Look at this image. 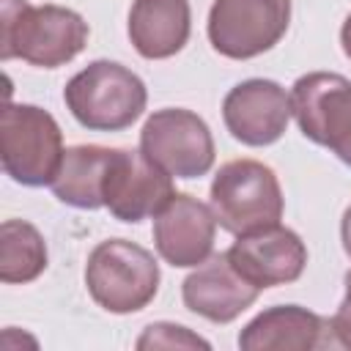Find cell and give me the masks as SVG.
<instances>
[{
    "mask_svg": "<svg viewBox=\"0 0 351 351\" xmlns=\"http://www.w3.org/2000/svg\"><path fill=\"white\" fill-rule=\"evenodd\" d=\"M291 93L263 77L233 85L222 99V121L233 140L241 145L263 148L277 143L291 121Z\"/></svg>",
    "mask_w": 351,
    "mask_h": 351,
    "instance_id": "obj_10",
    "label": "cell"
},
{
    "mask_svg": "<svg viewBox=\"0 0 351 351\" xmlns=\"http://www.w3.org/2000/svg\"><path fill=\"white\" fill-rule=\"evenodd\" d=\"M332 324V337L337 348H351V269L346 271V296L335 315L329 318Z\"/></svg>",
    "mask_w": 351,
    "mask_h": 351,
    "instance_id": "obj_19",
    "label": "cell"
},
{
    "mask_svg": "<svg viewBox=\"0 0 351 351\" xmlns=\"http://www.w3.org/2000/svg\"><path fill=\"white\" fill-rule=\"evenodd\" d=\"M340 47H343L346 58L351 60V14L346 16V22H343V27H340Z\"/></svg>",
    "mask_w": 351,
    "mask_h": 351,
    "instance_id": "obj_21",
    "label": "cell"
},
{
    "mask_svg": "<svg viewBox=\"0 0 351 351\" xmlns=\"http://www.w3.org/2000/svg\"><path fill=\"white\" fill-rule=\"evenodd\" d=\"M63 101L80 126L121 132L143 115L148 90L132 69L115 60H93L66 82Z\"/></svg>",
    "mask_w": 351,
    "mask_h": 351,
    "instance_id": "obj_2",
    "label": "cell"
},
{
    "mask_svg": "<svg viewBox=\"0 0 351 351\" xmlns=\"http://www.w3.org/2000/svg\"><path fill=\"white\" fill-rule=\"evenodd\" d=\"M88 22L55 3L0 0V58H22L38 69H58L74 60L88 44Z\"/></svg>",
    "mask_w": 351,
    "mask_h": 351,
    "instance_id": "obj_1",
    "label": "cell"
},
{
    "mask_svg": "<svg viewBox=\"0 0 351 351\" xmlns=\"http://www.w3.org/2000/svg\"><path fill=\"white\" fill-rule=\"evenodd\" d=\"M261 288H255L228 258V252L206 258L181 282L184 307L211 324H230L247 307L255 304Z\"/></svg>",
    "mask_w": 351,
    "mask_h": 351,
    "instance_id": "obj_13",
    "label": "cell"
},
{
    "mask_svg": "<svg viewBox=\"0 0 351 351\" xmlns=\"http://www.w3.org/2000/svg\"><path fill=\"white\" fill-rule=\"evenodd\" d=\"M63 132L36 104H5L0 112V162L22 186H49L63 162Z\"/></svg>",
    "mask_w": 351,
    "mask_h": 351,
    "instance_id": "obj_5",
    "label": "cell"
},
{
    "mask_svg": "<svg viewBox=\"0 0 351 351\" xmlns=\"http://www.w3.org/2000/svg\"><path fill=\"white\" fill-rule=\"evenodd\" d=\"M211 208L217 225L233 236L271 228L285 211L280 178L258 159L225 162L211 181Z\"/></svg>",
    "mask_w": 351,
    "mask_h": 351,
    "instance_id": "obj_4",
    "label": "cell"
},
{
    "mask_svg": "<svg viewBox=\"0 0 351 351\" xmlns=\"http://www.w3.org/2000/svg\"><path fill=\"white\" fill-rule=\"evenodd\" d=\"M126 30L137 55L148 60L173 58L189 41V0H134L129 8Z\"/></svg>",
    "mask_w": 351,
    "mask_h": 351,
    "instance_id": "obj_15",
    "label": "cell"
},
{
    "mask_svg": "<svg viewBox=\"0 0 351 351\" xmlns=\"http://www.w3.org/2000/svg\"><path fill=\"white\" fill-rule=\"evenodd\" d=\"M291 112L299 132L329 148L351 167V80L335 71H310L291 88Z\"/></svg>",
    "mask_w": 351,
    "mask_h": 351,
    "instance_id": "obj_6",
    "label": "cell"
},
{
    "mask_svg": "<svg viewBox=\"0 0 351 351\" xmlns=\"http://www.w3.org/2000/svg\"><path fill=\"white\" fill-rule=\"evenodd\" d=\"M228 258L255 288L266 291L302 277L307 266V247L296 230L277 222L271 228L236 236Z\"/></svg>",
    "mask_w": 351,
    "mask_h": 351,
    "instance_id": "obj_12",
    "label": "cell"
},
{
    "mask_svg": "<svg viewBox=\"0 0 351 351\" xmlns=\"http://www.w3.org/2000/svg\"><path fill=\"white\" fill-rule=\"evenodd\" d=\"M176 195L173 176L156 167L143 151L115 148L104 181V208L129 225L156 217Z\"/></svg>",
    "mask_w": 351,
    "mask_h": 351,
    "instance_id": "obj_9",
    "label": "cell"
},
{
    "mask_svg": "<svg viewBox=\"0 0 351 351\" xmlns=\"http://www.w3.org/2000/svg\"><path fill=\"white\" fill-rule=\"evenodd\" d=\"M291 25V0H214L208 11V41L230 60L269 52Z\"/></svg>",
    "mask_w": 351,
    "mask_h": 351,
    "instance_id": "obj_8",
    "label": "cell"
},
{
    "mask_svg": "<svg viewBox=\"0 0 351 351\" xmlns=\"http://www.w3.org/2000/svg\"><path fill=\"white\" fill-rule=\"evenodd\" d=\"M214 236V208L186 192H176L154 217V247L159 258L176 269H195L211 258Z\"/></svg>",
    "mask_w": 351,
    "mask_h": 351,
    "instance_id": "obj_11",
    "label": "cell"
},
{
    "mask_svg": "<svg viewBox=\"0 0 351 351\" xmlns=\"http://www.w3.org/2000/svg\"><path fill=\"white\" fill-rule=\"evenodd\" d=\"M340 239H343L346 255L351 258V206L343 211V219H340Z\"/></svg>",
    "mask_w": 351,
    "mask_h": 351,
    "instance_id": "obj_20",
    "label": "cell"
},
{
    "mask_svg": "<svg viewBox=\"0 0 351 351\" xmlns=\"http://www.w3.org/2000/svg\"><path fill=\"white\" fill-rule=\"evenodd\" d=\"M47 269V241L36 225L5 219L0 225V280L8 285L33 282Z\"/></svg>",
    "mask_w": 351,
    "mask_h": 351,
    "instance_id": "obj_17",
    "label": "cell"
},
{
    "mask_svg": "<svg viewBox=\"0 0 351 351\" xmlns=\"http://www.w3.org/2000/svg\"><path fill=\"white\" fill-rule=\"evenodd\" d=\"M159 280L162 274L156 258L129 239L99 241L85 263V285L90 299L115 315H129L148 307L159 291Z\"/></svg>",
    "mask_w": 351,
    "mask_h": 351,
    "instance_id": "obj_3",
    "label": "cell"
},
{
    "mask_svg": "<svg viewBox=\"0 0 351 351\" xmlns=\"http://www.w3.org/2000/svg\"><path fill=\"white\" fill-rule=\"evenodd\" d=\"M140 151L173 178L206 176L217 154L208 123L184 107L151 112L140 129Z\"/></svg>",
    "mask_w": 351,
    "mask_h": 351,
    "instance_id": "obj_7",
    "label": "cell"
},
{
    "mask_svg": "<svg viewBox=\"0 0 351 351\" xmlns=\"http://www.w3.org/2000/svg\"><path fill=\"white\" fill-rule=\"evenodd\" d=\"M137 348H211L208 340L200 335H192L181 324H148L145 332L137 337Z\"/></svg>",
    "mask_w": 351,
    "mask_h": 351,
    "instance_id": "obj_18",
    "label": "cell"
},
{
    "mask_svg": "<svg viewBox=\"0 0 351 351\" xmlns=\"http://www.w3.org/2000/svg\"><path fill=\"white\" fill-rule=\"evenodd\" d=\"M239 348L244 351H313L337 348L332 324L302 304H274L258 313L241 332Z\"/></svg>",
    "mask_w": 351,
    "mask_h": 351,
    "instance_id": "obj_14",
    "label": "cell"
},
{
    "mask_svg": "<svg viewBox=\"0 0 351 351\" xmlns=\"http://www.w3.org/2000/svg\"><path fill=\"white\" fill-rule=\"evenodd\" d=\"M115 148L107 145H71L63 154L52 186V195L82 211H93L104 206V181L112 165Z\"/></svg>",
    "mask_w": 351,
    "mask_h": 351,
    "instance_id": "obj_16",
    "label": "cell"
}]
</instances>
